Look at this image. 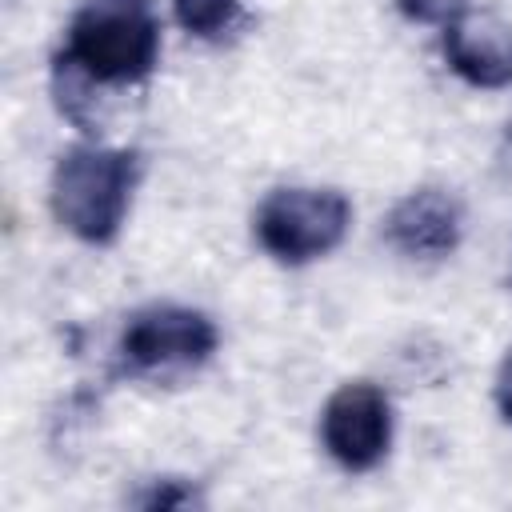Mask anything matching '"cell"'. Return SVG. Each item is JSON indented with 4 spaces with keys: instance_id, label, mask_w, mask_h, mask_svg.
Listing matches in <instances>:
<instances>
[{
    "instance_id": "6da1fadb",
    "label": "cell",
    "mask_w": 512,
    "mask_h": 512,
    "mask_svg": "<svg viewBox=\"0 0 512 512\" xmlns=\"http://www.w3.org/2000/svg\"><path fill=\"white\" fill-rule=\"evenodd\" d=\"M160 20L148 0H88L56 56V76L80 84H136L156 68Z\"/></svg>"
},
{
    "instance_id": "7a4b0ae2",
    "label": "cell",
    "mask_w": 512,
    "mask_h": 512,
    "mask_svg": "<svg viewBox=\"0 0 512 512\" xmlns=\"http://www.w3.org/2000/svg\"><path fill=\"white\" fill-rule=\"evenodd\" d=\"M136 176H140L136 152L96 148V144L68 148L52 172V216L72 236L88 244H108L116 240L128 216Z\"/></svg>"
},
{
    "instance_id": "3957f363",
    "label": "cell",
    "mask_w": 512,
    "mask_h": 512,
    "mask_svg": "<svg viewBox=\"0 0 512 512\" xmlns=\"http://www.w3.org/2000/svg\"><path fill=\"white\" fill-rule=\"evenodd\" d=\"M352 208L336 188H276L256 208V240L284 264L332 252L348 232Z\"/></svg>"
},
{
    "instance_id": "277c9868",
    "label": "cell",
    "mask_w": 512,
    "mask_h": 512,
    "mask_svg": "<svg viewBox=\"0 0 512 512\" xmlns=\"http://www.w3.org/2000/svg\"><path fill=\"white\" fill-rule=\"evenodd\" d=\"M216 324L180 304H152L140 308L120 332V356L132 372H164V368H192L216 352Z\"/></svg>"
},
{
    "instance_id": "5b68a950",
    "label": "cell",
    "mask_w": 512,
    "mask_h": 512,
    "mask_svg": "<svg viewBox=\"0 0 512 512\" xmlns=\"http://www.w3.org/2000/svg\"><path fill=\"white\" fill-rule=\"evenodd\" d=\"M328 456L348 472H368L384 460L392 440V408L376 384H344L328 396L320 416Z\"/></svg>"
},
{
    "instance_id": "8992f818",
    "label": "cell",
    "mask_w": 512,
    "mask_h": 512,
    "mask_svg": "<svg viewBox=\"0 0 512 512\" xmlns=\"http://www.w3.org/2000/svg\"><path fill=\"white\" fill-rule=\"evenodd\" d=\"M460 204L444 188H416L408 192L384 220V236L396 252L416 260H440L460 244Z\"/></svg>"
},
{
    "instance_id": "52a82bcc",
    "label": "cell",
    "mask_w": 512,
    "mask_h": 512,
    "mask_svg": "<svg viewBox=\"0 0 512 512\" xmlns=\"http://www.w3.org/2000/svg\"><path fill=\"white\" fill-rule=\"evenodd\" d=\"M448 68L476 88L512 84V24L496 16H456L444 24Z\"/></svg>"
},
{
    "instance_id": "ba28073f",
    "label": "cell",
    "mask_w": 512,
    "mask_h": 512,
    "mask_svg": "<svg viewBox=\"0 0 512 512\" xmlns=\"http://www.w3.org/2000/svg\"><path fill=\"white\" fill-rule=\"evenodd\" d=\"M172 8L180 28L200 40H216L240 20V0H172Z\"/></svg>"
},
{
    "instance_id": "9c48e42d",
    "label": "cell",
    "mask_w": 512,
    "mask_h": 512,
    "mask_svg": "<svg viewBox=\"0 0 512 512\" xmlns=\"http://www.w3.org/2000/svg\"><path fill=\"white\" fill-rule=\"evenodd\" d=\"M136 504H140V508H192V504H200V496H196L192 484L168 476V480H152V488L140 492Z\"/></svg>"
},
{
    "instance_id": "30bf717a",
    "label": "cell",
    "mask_w": 512,
    "mask_h": 512,
    "mask_svg": "<svg viewBox=\"0 0 512 512\" xmlns=\"http://www.w3.org/2000/svg\"><path fill=\"white\" fill-rule=\"evenodd\" d=\"M468 0H400V12L420 24H448L464 12Z\"/></svg>"
},
{
    "instance_id": "8fae6325",
    "label": "cell",
    "mask_w": 512,
    "mask_h": 512,
    "mask_svg": "<svg viewBox=\"0 0 512 512\" xmlns=\"http://www.w3.org/2000/svg\"><path fill=\"white\" fill-rule=\"evenodd\" d=\"M496 404H500V416L512 424V356L504 360V368L496 376Z\"/></svg>"
}]
</instances>
